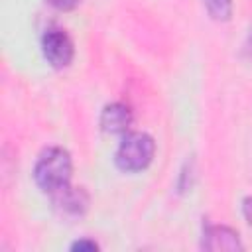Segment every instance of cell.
<instances>
[{"label":"cell","instance_id":"cell-1","mask_svg":"<svg viewBox=\"0 0 252 252\" xmlns=\"http://www.w3.org/2000/svg\"><path fill=\"white\" fill-rule=\"evenodd\" d=\"M71 171L73 163L69 152L63 148H49L39 156L33 169V179L41 191L53 195L65 185H69Z\"/></svg>","mask_w":252,"mask_h":252},{"label":"cell","instance_id":"cell-2","mask_svg":"<svg viewBox=\"0 0 252 252\" xmlns=\"http://www.w3.org/2000/svg\"><path fill=\"white\" fill-rule=\"evenodd\" d=\"M154 154L156 144L152 136L144 132H130L120 142L114 161L122 171H142L152 163Z\"/></svg>","mask_w":252,"mask_h":252},{"label":"cell","instance_id":"cell-3","mask_svg":"<svg viewBox=\"0 0 252 252\" xmlns=\"http://www.w3.org/2000/svg\"><path fill=\"white\" fill-rule=\"evenodd\" d=\"M41 49L49 65L55 69H63L71 63L73 59V41L63 30H47L45 35L41 37Z\"/></svg>","mask_w":252,"mask_h":252},{"label":"cell","instance_id":"cell-4","mask_svg":"<svg viewBox=\"0 0 252 252\" xmlns=\"http://www.w3.org/2000/svg\"><path fill=\"white\" fill-rule=\"evenodd\" d=\"M51 197H53L55 209L65 217H81L89 207V197L81 187L65 185Z\"/></svg>","mask_w":252,"mask_h":252},{"label":"cell","instance_id":"cell-5","mask_svg":"<svg viewBox=\"0 0 252 252\" xmlns=\"http://www.w3.org/2000/svg\"><path fill=\"white\" fill-rule=\"evenodd\" d=\"M203 248L207 250H242L238 232L222 224H207L203 232Z\"/></svg>","mask_w":252,"mask_h":252},{"label":"cell","instance_id":"cell-6","mask_svg":"<svg viewBox=\"0 0 252 252\" xmlns=\"http://www.w3.org/2000/svg\"><path fill=\"white\" fill-rule=\"evenodd\" d=\"M132 124V110L122 102L106 104L100 114V128L108 134H120L126 132Z\"/></svg>","mask_w":252,"mask_h":252},{"label":"cell","instance_id":"cell-7","mask_svg":"<svg viewBox=\"0 0 252 252\" xmlns=\"http://www.w3.org/2000/svg\"><path fill=\"white\" fill-rule=\"evenodd\" d=\"M207 12L219 20V22H226L232 14V0H203Z\"/></svg>","mask_w":252,"mask_h":252},{"label":"cell","instance_id":"cell-8","mask_svg":"<svg viewBox=\"0 0 252 252\" xmlns=\"http://www.w3.org/2000/svg\"><path fill=\"white\" fill-rule=\"evenodd\" d=\"M53 8H57V10H63V12H67V10H73L81 0H47Z\"/></svg>","mask_w":252,"mask_h":252},{"label":"cell","instance_id":"cell-9","mask_svg":"<svg viewBox=\"0 0 252 252\" xmlns=\"http://www.w3.org/2000/svg\"><path fill=\"white\" fill-rule=\"evenodd\" d=\"M71 248H73V250H79V252H83V250H87V252H94V250H98V244L93 242V240H79V242H75Z\"/></svg>","mask_w":252,"mask_h":252},{"label":"cell","instance_id":"cell-10","mask_svg":"<svg viewBox=\"0 0 252 252\" xmlns=\"http://www.w3.org/2000/svg\"><path fill=\"white\" fill-rule=\"evenodd\" d=\"M242 211H244V217H246V220L252 224V199H246V201H244V207H242Z\"/></svg>","mask_w":252,"mask_h":252},{"label":"cell","instance_id":"cell-11","mask_svg":"<svg viewBox=\"0 0 252 252\" xmlns=\"http://www.w3.org/2000/svg\"><path fill=\"white\" fill-rule=\"evenodd\" d=\"M248 51H250V55H252V32H250V37H248Z\"/></svg>","mask_w":252,"mask_h":252}]
</instances>
